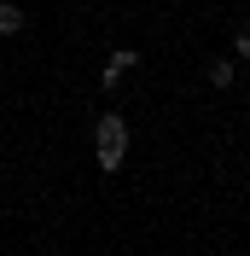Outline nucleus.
Returning a JSON list of instances; mask_svg holds the SVG:
<instances>
[{
    "mask_svg": "<svg viewBox=\"0 0 250 256\" xmlns=\"http://www.w3.org/2000/svg\"><path fill=\"white\" fill-rule=\"evenodd\" d=\"M24 30V12H18V6H0V35H18Z\"/></svg>",
    "mask_w": 250,
    "mask_h": 256,
    "instance_id": "7ed1b4c3",
    "label": "nucleus"
},
{
    "mask_svg": "<svg viewBox=\"0 0 250 256\" xmlns=\"http://www.w3.org/2000/svg\"><path fill=\"white\" fill-rule=\"evenodd\" d=\"M94 140H99V169L116 175V169H122V152H128V122H122L116 111H105L99 128H94Z\"/></svg>",
    "mask_w": 250,
    "mask_h": 256,
    "instance_id": "f257e3e1",
    "label": "nucleus"
},
{
    "mask_svg": "<svg viewBox=\"0 0 250 256\" xmlns=\"http://www.w3.org/2000/svg\"><path fill=\"white\" fill-rule=\"evenodd\" d=\"M134 64H140V58H134V52H116V58L105 64V88H116V82H122L128 70H134Z\"/></svg>",
    "mask_w": 250,
    "mask_h": 256,
    "instance_id": "f03ea898",
    "label": "nucleus"
},
{
    "mask_svg": "<svg viewBox=\"0 0 250 256\" xmlns=\"http://www.w3.org/2000/svg\"><path fill=\"white\" fill-rule=\"evenodd\" d=\"M227 82H233V64L216 58V64H210V88H227Z\"/></svg>",
    "mask_w": 250,
    "mask_h": 256,
    "instance_id": "20e7f679",
    "label": "nucleus"
}]
</instances>
